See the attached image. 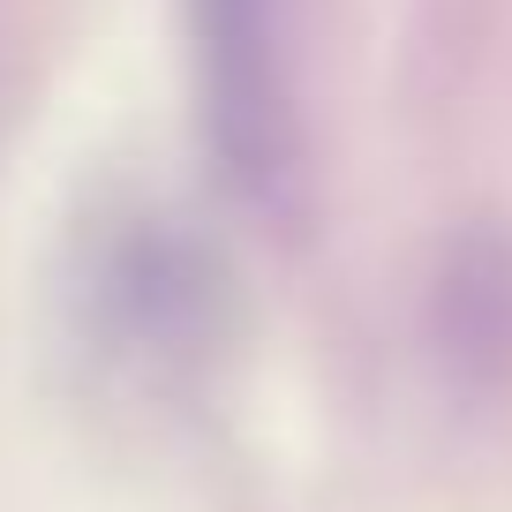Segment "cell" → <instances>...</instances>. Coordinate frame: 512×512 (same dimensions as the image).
Wrapping results in <instances>:
<instances>
[{
	"label": "cell",
	"instance_id": "obj_1",
	"mask_svg": "<svg viewBox=\"0 0 512 512\" xmlns=\"http://www.w3.org/2000/svg\"><path fill=\"white\" fill-rule=\"evenodd\" d=\"M204 113L226 174L249 196H272L294 174V31L287 0H189Z\"/></svg>",
	"mask_w": 512,
	"mask_h": 512
}]
</instances>
